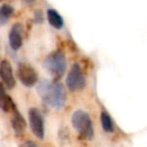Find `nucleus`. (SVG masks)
<instances>
[{"mask_svg": "<svg viewBox=\"0 0 147 147\" xmlns=\"http://www.w3.org/2000/svg\"><path fill=\"white\" fill-rule=\"evenodd\" d=\"M44 68L54 77L55 80L60 79L67 68L65 55L61 51H54L46 56L44 60Z\"/></svg>", "mask_w": 147, "mask_h": 147, "instance_id": "3", "label": "nucleus"}, {"mask_svg": "<svg viewBox=\"0 0 147 147\" xmlns=\"http://www.w3.org/2000/svg\"><path fill=\"white\" fill-rule=\"evenodd\" d=\"M0 1H1V0H0Z\"/></svg>", "mask_w": 147, "mask_h": 147, "instance_id": "16", "label": "nucleus"}, {"mask_svg": "<svg viewBox=\"0 0 147 147\" xmlns=\"http://www.w3.org/2000/svg\"><path fill=\"white\" fill-rule=\"evenodd\" d=\"M23 29L22 25L20 23H16L11 26L10 32L8 34V40H9V45L11 47V49L17 51L21 48L22 44H23Z\"/></svg>", "mask_w": 147, "mask_h": 147, "instance_id": "8", "label": "nucleus"}, {"mask_svg": "<svg viewBox=\"0 0 147 147\" xmlns=\"http://www.w3.org/2000/svg\"><path fill=\"white\" fill-rule=\"evenodd\" d=\"M0 79L3 83V85L6 87H8L9 90L14 88V86L16 84L13 68H11L9 61H7V60H2L0 62Z\"/></svg>", "mask_w": 147, "mask_h": 147, "instance_id": "7", "label": "nucleus"}, {"mask_svg": "<svg viewBox=\"0 0 147 147\" xmlns=\"http://www.w3.org/2000/svg\"><path fill=\"white\" fill-rule=\"evenodd\" d=\"M29 123H30V129L34 134V137H37L38 139H44V134H45L44 117L37 108H31L29 110Z\"/></svg>", "mask_w": 147, "mask_h": 147, "instance_id": "6", "label": "nucleus"}, {"mask_svg": "<svg viewBox=\"0 0 147 147\" xmlns=\"http://www.w3.org/2000/svg\"><path fill=\"white\" fill-rule=\"evenodd\" d=\"M23 1V3H25V5H32L36 0H22Z\"/></svg>", "mask_w": 147, "mask_h": 147, "instance_id": "15", "label": "nucleus"}, {"mask_svg": "<svg viewBox=\"0 0 147 147\" xmlns=\"http://www.w3.org/2000/svg\"><path fill=\"white\" fill-rule=\"evenodd\" d=\"M65 85L71 92L79 91L85 87L86 78H85V75H84L82 68L79 67V64L75 63L71 65V68L68 72L67 79H65Z\"/></svg>", "mask_w": 147, "mask_h": 147, "instance_id": "4", "label": "nucleus"}, {"mask_svg": "<svg viewBox=\"0 0 147 147\" xmlns=\"http://www.w3.org/2000/svg\"><path fill=\"white\" fill-rule=\"evenodd\" d=\"M14 14V8L9 5L0 6V25H3L8 22V20Z\"/></svg>", "mask_w": 147, "mask_h": 147, "instance_id": "13", "label": "nucleus"}, {"mask_svg": "<svg viewBox=\"0 0 147 147\" xmlns=\"http://www.w3.org/2000/svg\"><path fill=\"white\" fill-rule=\"evenodd\" d=\"M15 108H16V106H15L13 99L6 93L5 87L0 83V109L6 113H9V111H13Z\"/></svg>", "mask_w": 147, "mask_h": 147, "instance_id": "10", "label": "nucleus"}, {"mask_svg": "<svg viewBox=\"0 0 147 147\" xmlns=\"http://www.w3.org/2000/svg\"><path fill=\"white\" fill-rule=\"evenodd\" d=\"M38 93L45 105L61 109L64 107L67 101V92L64 86L59 82L42 80L38 84Z\"/></svg>", "mask_w": 147, "mask_h": 147, "instance_id": "1", "label": "nucleus"}, {"mask_svg": "<svg viewBox=\"0 0 147 147\" xmlns=\"http://www.w3.org/2000/svg\"><path fill=\"white\" fill-rule=\"evenodd\" d=\"M13 116H11V125L14 129V132L16 136H21L26 127V122L24 119V117L21 115V113L15 108L13 111Z\"/></svg>", "mask_w": 147, "mask_h": 147, "instance_id": "9", "label": "nucleus"}, {"mask_svg": "<svg viewBox=\"0 0 147 147\" xmlns=\"http://www.w3.org/2000/svg\"><path fill=\"white\" fill-rule=\"evenodd\" d=\"M71 125L80 139L91 140L94 134L93 123L90 115L84 110H76L71 116Z\"/></svg>", "mask_w": 147, "mask_h": 147, "instance_id": "2", "label": "nucleus"}, {"mask_svg": "<svg viewBox=\"0 0 147 147\" xmlns=\"http://www.w3.org/2000/svg\"><path fill=\"white\" fill-rule=\"evenodd\" d=\"M20 147H38V145L32 140H25L24 142L21 144Z\"/></svg>", "mask_w": 147, "mask_h": 147, "instance_id": "14", "label": "nucleus"}, {"mask_svg": "<svg viewBox=\"0 0 147 147\" xmlns=\"http://www.w3.org/2000/svg\"><path fill=\"white\" fill-rule=\"evenodd\" d=\"M17 77L20 82L26 87H32L38 83V74L36 69L29 63L22 62L17 65Z\"/></svg>", "mask_w": 147, "mask_h": 147, "instance_id": "5", "label": "nucleus"}, {"mask_svg": "<svg viewBox=\"0 0 147 147\" xmlns=\"http://www.w3.org/2000/svg\"><path fill=\"white\" fill-rule=\"evenodd\" d=\"M100 123H101V126L102 129L106 131V132H113L114 131V123H113V119L110 117V115L102 110L101 114H100Z\"/></svg>", "mask_w": 147, "mask_h": 147, "instance_id": "12", "label": "nucleus"}, {"mask_svg": "<svg viewBox=\"0 0 147 147\" xmlns=\"http://www.w3.org/2000/svg\"><path fill=\"white\" fill-rule=\"evenodd\" d=\"M46 15H47L48 23H49L53 28H55V29H57V30L63 28L64 22H63V18H62V16L59 14L57 10H55V9H48L47 13H46Z\"/></svg>", "mask_w": 147, "mask_h": 147, "instance_id": "11", "label": "nucleus"}]
</instances>
